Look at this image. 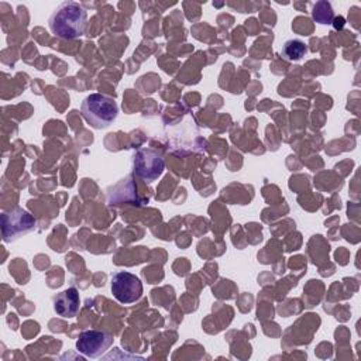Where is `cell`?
<instances>
[{
  "instance_id": "277c9868",
  "label": "cell",
  "mask_w": 361,
  "mask_h": 361,
  "mask_svg": "<svg viewBox=\"0 0 361 361\" xmlns=\"http://www.w3.org/2000/svg\"><path fill=\"white\" fill-rule=\"evenodd\" d=\"M164 169V157L154 148H140L133 157V172L147 182L158 179Z\"/></svg>"
},
{
  "instance_id": "52a82bcc",
  "label": "cell",
  "mask_w": 361,
  "mask_h": 361,
  "mask_svg": "<svg viewBox=\"0 0 361 361\" xmlns=\"http://www.w3.org/2000/svg\"><path fill=\"white\" fill-rule=\"evenodd\" d=\"M80 309V298L76 288H68L54 298V310L58 316L75 317Z\"/></svg>"
},
{
  "instance_id": "ba28073f",
  "label": "cell",
  "mask_w": 361,
  "mask_h": 361,
  "mask_svg": "<svg viewBox=\"0 0 361 361\" xmlns=\"http://www.w3.org/2000/svg\"><path fill=\"white\" fill-rule=\"evenodd\" d=\"M307 52V45L300 39H288L281 49V55L290 62L300 61Z\"/></svg>"
},
{
  "instance_id": "7a4b0ae2",
  "label": "cell",
  "mask_w": 361,
  "mask_h": 361,
  "mask_svg": "<svg viewBox=\"0 0 361 361\" xmlns=\"http://www.w3.org/2000/svg\"><path fill=\"white\" fill-rule=\"evenodd\" d=\"M80 113L90 127L102 130L113 124V121L117 118L118 106L114 99L106 94L92 93L83 99Z\"/></svg>"
},
{
  "instance_id": "6da1fadb",
  "label": "cell",
  "mask_w": 361,
  "mask_h": 361,
  "mask_svg": "<svg viewBox=\"0 0 361 361\" xmlns=\"http://www.w3.org/2000/svg\"><path fill=\"white\" fill-rule=\"evenodd\" d=\"M87 23V13L76 1H62L48 18L49 30L62 39H75L83 35Z\"/></svg>"
},
{
  "instance_id": "5b68a950",
  "label": "cell",
  "mask_w": 361,
  "mask_h": 361,
  "mask_svg": "<svg viewBox=\"0 0 361 361\" xmlns=\"http://www.w3.org/2000/svg\"><path fill=\"white\" fill-rule=\"evenodd\" d=\"M113 296L124 305L134 303L142 296V283L134 274L120 271L114 272L110 279Z\"/></svg>"
},
{
  "instance_id": "9c48e42d",
  "label": "cell",
  "mask_w": 361,
  "mask_h": 361,
  "mask_svg": "<svg viewBox=\"0 0 361 361\" xmlns=\"http://www.w3.org/2000/svg\"><path fill=\"white\" fill-rule=\"evenodd\" d=\"M312 16L320 24H331V21L334 18V13H333L331 4L329 1H317L313 6Z\"/></svg>"
},
{
  "instance_id": "8992f818",
  "label": "cell",
  "mask_w": 361,
  "mask_h": 361,
  "mask_svg": "<svg viewBox=\"0 0 361 361\" xmlns=\"http://www.w3.org/2000/svg\"><path fill=\"white\" fill-rule=\"evenodd\" d=\"M113 344V336L102 330L82 331L76 340V350L89 358L100 357Z\"/></svg>"
},
{
  "instance_id": "3957f363",
  "label": "cell",
  "mask_w": 361,
  "mask_h": 361,
  "mask_svg": "<svg viewBox=\"0 0 361 361\" xmlns=\"http://www.w3.org/2000/svg\"><path fill=\"white\" fill-rule=\"evenodd\" d=\"M35 219L23 207H13L1 214V235L6 243L16 241L35 230Z\"/></svg>"
}]
</instances>
